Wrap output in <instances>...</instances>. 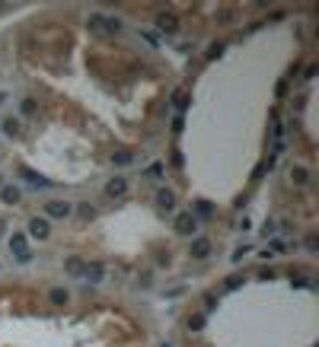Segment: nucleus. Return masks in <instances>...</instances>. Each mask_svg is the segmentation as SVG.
<instances>
[{"instance_id": "obj_13", "label": "nucleus", "mask_w": 319, "mask_h": 347, "mask_svg": "<svg viewBox=\"0 0 319 347\" xmlns=\"http://www.w3.org/2000/svg\"><path fill=\"white\" fill-rule=\"evenodd\" d=\"M0 201H3V204H16L19 191H16V188H0Z\"/></svg>"}, {"instance_id": "obj_19", "label": "nucleus", "mask_w": 319, "mask_h": 347, "mask_svg": "<svg viewBox=\"0 0 319 347\" xmlns=\"http://www.w3.org/2000/svg\"><path fill=\"white\" fill-rule=\"evenodd\" d=\"M205 306H208V312H214L217 309V296L214 293H205Z\"/></svg>"}, {"instance_id": "obj_4", "label": "nucleus", "mask_w": 319, "mask_h": 347, "mask_svg": "<svg viewBox=\"0 0 319 347\" xmlns=\"http://www.w3.org/2000/svg\"><path fill=\"white\" fill-rule=\"evenodd\" d=\"M29 236L32 239H48L51 236V226L45 217H35V220H29Z\"/></svg>"}, {"instance_id": "obj_16", "label": "nucleus", "mask_w": 319, "mask_h": 347, "mask_svg": "<svg viewBox=\"0 0 319 347\" xmlns=\"http://www.w3.org/2000/svg\"><path fill=\"white\" fill-rule=\"evenodd\" d=\"M51 303H54V306H64V303H67V290L54 287V290H51Z\"/></svg>"}, {"instance_id": "obj_9", "label": "nucleus", "mask_w": 319, "mask_h": 347, "mask_svg": "<svg viewBox=\"0 0 319 347\" xmlns=\"http://www.w3.org/2000/svg\"><path fill=\"white\" fill-rule=\"evenodd\" d=\"M106 194H108V198H125V194H128V182L125 179H112L106 185Z\"/></svg>"}, {"instance_id": "obj_18", "label": "nucleus", "mask_w": 319, "mask_h": 347, "mask_svg": "<svg viewBox=\"0 0 319 347\" xmlns=\"http://www.w3.org/2000/svg\"><path fill=\"white\" fill-rule=\"evenodd\" d=\"M115 162H118V166H128V162H131V153H128V150H118V153H115Z\"/></svg>"}, {"instance_id": "obj_27", "label": "nucleus", "mask_w": 319, "mask_h": 347, "mask_svg": "<svg viewBox=\"0 0 319 347\" xmlns=\"http://www.w3.org/2000/svg\"><path fill=\"white\" fill-rule=\"evenodd\" d=\"M147 175H153V179H157V175H163V166H160V162H157V166H150V169H147Z\"/></svg>"}, {"instance_id": "obj_20", "label": "nucleus", "mask_w": 319, "mask_h": 347, "mask_svg": "<svg viewBox=\"0 0 319 347\" xmlns=\"http://www.w3.org/2000/svg\"><path fill=\"white\" fill-rule=\"evenodd\" d=\"M259 277H262V281H275L278 274H275V268H262V271H259Z\"/></svg>"}, {"instance_id": "obj_15", "label": "nucleus", "mask_w": 319, "mask_h": 347, "mask_svg": "<svg viewBox=\"0 0 319 347\" xmlns=\"http://www.w3.org/2000/svg\"><path fill=\"white\" fill-rule=\"evenodd\" d=\"M3 134L16 137V134H19V121H16V118H6V121H3Z\"/></svg>"}, {"instance_id": "obj_8", "label": "nucleus", "mask_w": 319, "mask_h": 347, "mask_svg": "<svg viewBox=\"0 0 319 347\" xmlns=\"http://www.w3.org/2000/svg\"><path fill=\"white\" fill-rule=\"evenodd\" d=\"M157 29L166 32V35H173V32L179 29V19H176L173 13H160V16H157Z\"/></svg>"}, {"instance_id": "obj_7", "label": "nucleus", "mask_w": 319, "mask_h": 347, "mask_svg": "<svg viewBox=\"0 0 319 347\" xmlns=\"http://www.w3.org/2000/svg\"><path fill=\"white\" fill-rule=\"evenodd\" d=\"M211 255V239L208 236H195L192 239V258H208Z\"/></svg>"}, {"instance_id": "obj_12", "label": "nucleus", "mask_w": 319, "mask_h": 347, "mask_svg": "<svg viewBox=\"0 0 319 347\" xmlns=\"http://www.w3.org/2000/svg\"><path fill=\"white\" fill-rule=\"evenodd\" d=\"M83 271H86L83 258H71V261H67V274H71V277H83Z\"/></svg>"}, {"instance_id": "obj_21", "label": "nucleus", "mask_w": 319, "mask_h": 347, "mask_svg": "<svg viewBox=\"0 0 319 347\" xmlns=\"http://www.w3.org/2000/svg\"><path fill=\"white\" fill-rule=\"evenodd\" d=\"M240 284H243V277H240V274H230V277H227V287H230V290L240 287Z\"/></svg>"}, {"instance_id": "obj_26", "label": "nucleus", "mask_w": 319, "mask_h": 347, "mask_svg": "<svg viewBox=\"0 0 319 347\" xmlns=\"http://www.w3.org/2000/svg\"><path fill=\"white\" fill-rule=\"evenodd\" d=\"M246 252H249V246H243V249H236V252H233V261H243V255H246Z\"/></svg>"}, {"instance_id": "obj_25", "label": "nucleus", "mask_w": 319, "mask_h": 347, "mask_svg": "<svg viewBox=\"0 0 319 347\" xmlns=\"http://www.w3.org/2000/svg\"><path fill=\"white\" fill-rule=\"evenodd\" d=\"M173 127H176V134H179L182 127H185V121H182V115H176V118H173Z\"/></svg>"}, {"instance_id": "obj_10", "label": "nucleus", "mask_w": 319, "mask_h": 347, "mask_svg": "<svg viewBox=\"0 0 319 347\" xmlns=\"http://www.w3.org/2000/svg\"><path fill=\"white\" fill-rule=\"evenodd\" d=\"M157 204L163 210H173L176 207V194L169 191V188H160V191H157Z\"/></svg>"}, {"instance_id": "obj_23", "label": "nucleus", "mask_w": 319, "mask_h": 347, "mask_svg": "<svg viewBox=\"0 0 319 347\" xmlns=\"http://www.w3.org/2000/svg\"><path fill=\"white\" fill-rule=\"evenodd\" d=\"M32 112H35V102H32V99H23V115H32Z\"/></svg>"}, {"instance_id": "obj_14", "label": "nucleus", "mask_w": 319, "mask_h": 347, "mask_svg": "<svg viewBox=\"0 0 319 347\" xmlns=\"http://www.w3.org/2000/svg\"><path fill=\"white\" fill-rule=\"evenodd\" d=\"M173 102H176V108H179V112H185V108H188V96H185L182 90L173 93Z\"/></svg>"}, {"instance_id": "obj_6", "label": "nucleus", "mask_w": 319, "mask_h": 347, "mask_svg": "<svg viewBox=\"0 0 319 347\" xmlns=\"http://www.w3.org/2000/svg\"><path fill=\"white\" fill-rule=\"evenodd\" d=\"M83 281H86V287H96V284H103V264H99V261L86 264V271H83Z\"/></svg>"}, {"instance_id": "obj_2", "label": "nucleus", "mask_w": 319, "mask_h": 347, "mask_svg": "<svg viewBox=\"0 0 319 347\" xmlns=\"http://www.w3.org/2000/svg\"><path fill=\"white\" fill-rule=\"evenodd\" d=\"M10 249H13V255H16L19 264H29V261H32V252H29V246H26V236H23V233H13Z\"/></svg>"}, {"instance_id": "obj_3", "label": "nucleus", "mask_w": 319, "mask_h": 347, "mask_svg": "<svg viewBox=\"0 0 319 347\" xmlns=\"http://www.w3.org/2000/svg\"><path fill=\"white\" fill-rule=\"evenodd\" d=\"M71 204H67V201H48V204H45V220H48V217H51V220H61V217H71Z\"/></svg>"}, {"instance_id": "obj_11", "label": "nucleus", "mask_w": 319, "mask_h": 347, "mask_svg": "<svg viewBox=\"0 0 319 347\" xmlns=\"http://www.w3.org/2000/svg\"><path fill=\"white\" fill-rule=\"evenodd\" d=\"M290 182H294V185H307L310 182V169L307 166H294L290 169Z\"/></svg>"}, {"instance_id": "obj_24", "label": "nucleus", "mask_w": 319, "mask_h": 347, "mask_svg": "<svg viewBox=\"0 0 319 347\" xmlns=\"http://www.w3.org/2000/svg\"><path fill=\"white\" fill-rule=\"evenodd\" d=\"M220 51H223V45H211V48H208V61H214Z\"/></svg>"}, {"instance_id": "obj_5", "label": "nucleus", "mask_w": 319, "mask_h": 347, "mask_svg": "<svg viewBox=\"0 0 319 347\" xmlns=\"http://www.w3.org/2000/svg\"><path fill=\"white\" fill-rule=\"evenodd\" d=\"M19 175H23L26 182H29V188H48L51 182L45 179V175H38V172H32L29 166H19Z\"/></svg>"}, {"instance_id": "obj_22", "label": "nucleus", "mask_w": 319, "mask_h": 347, "mask_svg": "<svg viewBox=\"0 0 319 347\" xmlns=\"http://www.w3.org/2000/svg\"><path fill=\"white\" fill-rule=\"evenodd\" d=\"M77 214L80 217H93V207H90V204H77Z\"/></svg>"}, {"instance_id": "obj_1", "label": "nucleus", "mask_w": 319, "mask_h": 347, "mask_svg": "<svg viewBox=\"0 0 319 347\" xmlns=\"http://www.w3.org/2000/svg\"><path fill=\"white\" fill-rule=\"evenodd\" d=\"M176 233H182V236L198 233V217H195L192 210H182V214L176 217Z\"/></svg>"}, {"instance_id": "obj_17", "label": "nucleus", "mask_w": 319, "mask_h": 347, "mask_svg": "<svg viewBox=\"0 0 319 347\" xmlns=\"http://www.w3.org/2000/svg\"><path fill=\"white\" fill-rule=\"evenodd\" d=\"M214 214V204L211 201H198V217H211Z\"/></svg>"}]
</instances>
